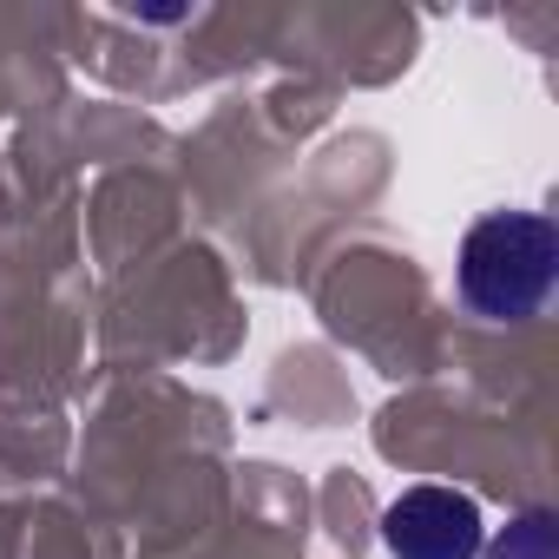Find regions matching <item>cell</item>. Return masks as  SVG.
I'll return each instance as SVG.
<instances>
[{"label":"cell","mask_w":559,"mask_h":559,"mask_svg":"<svg viewBox=\"0 0 559 559\" xmlns=\"http://www.w3.org/2000/svg\"><path fill=\"white\" fill-rule=\"evenodd\" d=\"M559 276V230L546 211H487L454 257V297L480 323H526L546 310Z\"/></svg>","instance_id":"cell-1"},{"label":"cell","mask_w":559,"mask_h":559,"mask_svg":"<svg viewBox=\"0 0 559 559\" xmlns=\"http://www.w3.org/2000/svg\"><path fill=\"white\" fill-rule=\"evenodd\" d=\"M382 546L395 559H480L487 526H480L474 493L421 480V487H402L382 507Z\"/></svg>","instance_id":"cell-2"},{"label":"cell","mask_w":559,"mask_h":559,"mask_svg":"<svg viewBox=\"0 0 559 559\" xmlns=\"http://www.w3.org/2000/svg\"><path fill=\"white\" fill-rule=\"evenodd\" d=\"M480 559H559V513L552 507H526L507 520V533L493 546H480Z\"/></svg>","instance_id":"cell-3"}]
</instances>
